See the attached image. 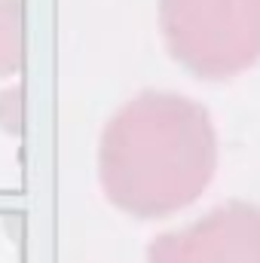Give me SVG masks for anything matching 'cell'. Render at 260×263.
<instances>
[{
    "label": "cell",
    "mask_w": 260,
    "mask_h": 263,
    "mask_svg": "<svg viewBox=\"0 0 260 263\" xmlns=\"http://www.w3.org/2000/svg\"><path fill=\"white\" fill-rule=\"evenodd\" d=\"M217 144L208 114L181 95L147 92L107 123L98 175L107 199L141 220L175 214L214 178Z\"/></svg>",
    "instance_id": "cell-1"
},
{
    "label": "cell",
    "mask_w": 260,
    "mask_h": 263,
    "mask_svg": "<svg viewBox=\"0 0 260 263\" xmlns=\"http://www.w3.org/2000/svg\"><path fill=\"white\" fill-rule=\"evenodd\" d=\"M169 52L202 80H227L260 59V0H159Z\"/></svg>",
    "instance_id": "cell-2"
},
{
    "label": "cell",
    "mask_w": 260,
    "mask_h": 263,
    "mask_svg": "<svg viewBox=\"0 0 260 263\" xmlns=\"http://www.w3.org/2000/svg\"><path fill=\"white\" fill-rule=\"evenodd\" d=\"M150 263H260V208L227 202L196 223L156 236Z\"/></svg>",
    "instance_id": "cell-3"
},
{
    "label": "cell",
    "mask_w": 260,
    "mask_h": 263,
    "mask_svg": "<svg viewBox=\"0 0 260 263\" xmlns=\"http://www.w3.org/2000/svg\"><path fill=\"white\" fill-rule=\"evenodd\" d=\"M22 67V3L0 0V77Z\"/></svg>",
    "instance_id": "cell-4"
},
{
    "label": "cell",
    "mask_w": 260,
    "mask_h": 263,
    "mask_svg": "<svg viewBox=\"0 0 260 263\" xmlns=\"http://www.w3.org/2000/svg\"><path fill=\"white\" fill-rule=\"evenodd\" d=\"M0 129L6 132L22 129V92L18 89H9L0 98Z\"/></svg>",
    "instance_id": "cell-5"
}]
</instances>
